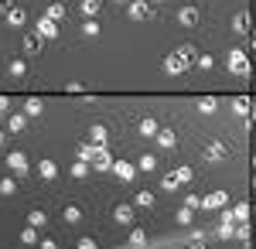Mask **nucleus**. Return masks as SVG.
I'll use <instances>...</instances> for the list:
<instances>
[{
  "mask_svg": "<svg viewBox=\"0 0 256 249\" xmlns=\"http://www.w3.org/2000/svg\"><path fill=\"white\" fill-rule=\"evenodd\" d=\"M18 192V181L14 178H0V194H14Z\"/></svg>",
  "mask_w": 256,
  "mask_h": 249,
  "instance_id": "f704fd0d",
  "label": "nucleus"
},
{
  "mask_svg": "<svg viewBox=\"0 0 256 249\" xmlns=\"http://www.w3.org/2000/svg\"><path fill=\"white\" fill-rule=\"evenodd\" d=\"M79 14H82L86 20L96 18V14H99V0H82V4H79Z\"/></svg>",
  "mask_w": 256,
  "mask_h": 249,
  "instance_id": "5701e85b",
  "label": "nucleus"
},
{
  "mask_svg": "<svg viewBox=\"0 0 256 249\" xmlns=\"http://www.w3.org/2000/svg\"><path fill=\"white\" fill-rule=\"evenodd\" d=\"M188 249H205V242H202V239H192V246Z\"/></svg>",
  "mask_w": 256,
  "mask_h": 249,
  "instance_id": "de8ad7c7",
  "label": "nucleus"
},
{
  "mask_svg": "<svg viewBox=\"0 0 256 249\" xmlns=\"http://www.w3.org/2000/svg\"><path fill=\"white\" fill-rule=\"evenodd\" d=\"M20 242H24V246H34V242H38V229H34V226H24V229H20Z\"/></svg>",
  "mask_w": 256,
  "mask_h": 249,
  "instance_id": "cd10ccee",
  "label": "nucleus"
},
{
  "mask_svg": "<svg viewBox=\"0 0 256 249\" xmlns=\"http://www.w3.org/2000/svg\"><path fill=\"white\" fill-rule=\"evenodd\" d=\"M7 113H10V99H7V96H0V120H4Z\"/></svg>",
  "mask_w": 256,
  "mask_h": 249,
  "instance_id": "37998d69",
  "label": "nucleus"
},
{
  "mask_svg": "<svg viewBox=\"0 0 256 249\" xmlns=\"http://www.w3.org/2000/svg\"><path fill=\"white\" fill-rule=\"evenodd\" d=\"M158 147H160V150H174V147H178V134L171 130V126H160V134H158Z\"/></svg>",
  "mask_w": 256,
  "mask_h": 249,
  "instance_id": "0eeeda50",
  "label": "nucleus"
},
{
  "mask_svg": "<svg viewBox=\"0 0 256 249\" xmlns=\"http://www.w3.org/2000/svg\"><path fill=\"white\" fill-rule=\"evenodd\" d=\"M41 48H44V38H41L38 31H28V34L20 38V52H24L28 58H38Z\"/></svg>",
  "mask_w": 256,
  "mask_h": 249,
  "instance_id": "f03ea898",
  "label": "nucleus"
},
{
  "mask_svg": "<svg viewBox=\"0 0 256 249\" xmlns=\"http://www.w3.org/2000/svg\"><path fill=\"white\" fill-rule=\"evenodd\" d=\"M192 215H195V208L181 205V208H178V226H188V222H192Z\"/></svg>",
  "mask_w": 256,
  "mask_h": 249,
  "instance_id": "c9c22d12",
  "label": "nucleus"
},
{
  "mask_svg": "<svg viewBox=\"0 0 256 249\" xmlns=\"http://www.w3.org/2000/svg\"><path fill=\"white\" fill-rule=\"evenodd\" d=\"M150 4H168V0H150Z\"/></svg>",
  "mask_w": 256,
  "mask_h": 249,
  "instance_id": "8fccbe9b",
  "label": "nucleus"
},
{
  "mask_svg": "<svg viewBox=\"0 0 256 249\" xmlns=\"http://www.w3.org/2000/svg\"><path fill=\"white\" fill-rule=\"evenodd\" d=\"M232 110H236L239 116H246V113H250V99H236V102H232Z\"/></svg>",
  "mask_w": 256,
  "mask_h": 249,
  "instance_id": "a19ab883",
  "label": "nucleus"
},
{
  "mask_svg": "<svg viewBox=\"0 0 256 249\" xmlns=\"http://www.w3.org/2000/svg\"><path fill=\"white\" fill-rule=\"evenodd\" d=\"M44 113V102H41V99H24V116H41Z\"/></svg>",
  "mask_w": 256,
  "mask_h": 249,
  "instance_id": "412c9836",
  "label": "nucleus"
},
{
  "mask_svg": "<svg viewBox=\"0 0 256 249\" xmlns=\"http://www.w3.org/2000/svg\"><path fill=\"white\" fill-rule=\"evenodd\" d=\"M178 181H181V184H188V181H192V178H195V171H192V168H188V164H184V168H178Z\"/></svg>",
  "mask_w": 256,
  "mask_h": 249,
  "instance_id": "58836bf2",
  "label": "nucleus"
},
{
  "mask_svg": "<svg viewBox=\"0 0 256 249\" xmlns=\"http://www.w3.org/2000/svg\"><path fill=\"white\" fill-rule=\"evenodd\" d=\"M144 242H147L144 229H130V246H144Z\"/></svg>",
  "mask_w": 256,
  "mask_h": 249,
  "instance_id": "ea45409f",
  "label": "nucleus"
},
{
  "mask_svg": "<svg viewBox=\"0 0 256 249\" xmlns=\"http://www.w3.org/2000/svg\"><path fill=\"white\" fill-rule=\"evenodd\" d=\"M96 150H99V144H79V147H76V160L92 164V160H96Z\"/></svg>",
  "mask_w": 256,
  "mask_h": 249,
  "instance_id": "4468645a",
  "label": "nucleus"
},
{
  "mask_svg": "<svg viewBox=\"0 0 256 249\" xmlns=\"http://www.w3.org/2000/svg\"><path fill=\"white\" fill-rule=\"evenodd\" d=\"M72 178H76V181H86V178H89V164H86V160H76V164H72Z\"/></svg>",
  "mask_w": 256,
  "mask_h": 249,
  "instance_id": "c756f323",
  "label": "nucleus"
},
{
  "mask_svg": "<svg viewBox=\"0 0 256 249\" xmlns=\"http://www.w3.org/2000/svg\"><path fill=\"white\" fill-rule=\"evenodd\" d=\"M82 34H86V38H99V20L96 18L82 20Z\"/></svg>",
  "mask_w": 256,
  "mask_h": 249,
  "instance_id": "c85d7f7f",
  "label": "nucleus"
},
{
  "mask_svg": "<svg viewBox=\"0 0 256 249\" xmlns=\"http://www.w3.org/2000/svg\"><path fill=\"white\" fill-rule=\"evenodd\" d=\"M134 215H137V205H116V208H113V218H116L120 226H130Z\"/></svg>",
  "mask_w": 256,
  "mask_h": 249,
  "instance_id": "1a4fd4ad",
  "label": "nucleus"
},
{
  "mask_svg": "<svg viewBox=\"0 0 256 249\" xmlns=\"http://www.w3.org/2000/svg\"><path fill=\"white\" fill-rule=\"evenodd\" d=\"M184 205H188V208H202V198H198V194H188Z\"/></svg>",
  "mask_w": 256,
  "mask_h": 249,
  "instance_id": "79ce46f5",
  "label": "nucleus"
},
{
  "mask_svg": "<svg viewBox=\"0 0 256 249\" xmlns=\"http://www.w3.org/2000/svg\"><path fill=\"white\" fill-rule=\"evenodd\" d=\"M198 110H202L205 116H212L218 110V99L216 96H202V99H198Z\"/></svg>",
  "mask_w": 256,
  "mask_h": 249,
  "instance_id": "b1692460",
  "label": "nucleus"
},
{
  "mask_svg": "<svg viewBox=\"0 0 256 249\" xmlns=\"http://www.w3.org/2000/svg\"><path fill=\"white\" fill-rule=\"evenodd\" d=\"M178 24H181V28H195L198 24V7H181V10H178Z\"/></svg>",
  "mask_w": 256,
  "mask_h": 249,
  "instance_id": "f8f14e48",
  "label": "nucleus"
},
{
  "mask_svg": "<svg viewBox=\"0 0 256 249\" xmlns=\"http://www.w3.org/2000/svg\"><path fill=\"white\" fill-rule=\"evenodd\" d=\"M38 34H41L44 41L55 38V34H58V20H52V18H38Z\"/></svg>",
  "mask_w": 256,
  "mask_h": 249,
  "instance_id": "9d476101",
  "label": "nucleus"
},
{
  "mask_svg": "<svg viewBox=\"0 0 256 249\" xmlns=\"http://www.w3.org/2000/svg\"><path fill=\"white\" fill-rule=\"evenodd\" d=\"M44 222H48V215H44L41 208H31V212H28V226H34V229H41Z\"/></svg>",
  "mask_w": 256,
  "mask_h": 249,
  "instance_id": "a878e982",
  "label": "nucleus"
},
{
  "mask_svg": "<svg viewBox=\"0 0 256 249\" xmlns=\"http://www.w3.org/2000/svg\"><path fill=\"white\" fill-rule=\"evenodd\" d=\"M137 130H140V136H158L160 134V123L154 120V116H144L137 123Z\"/></svg>",
  "mask_w": 256,
  "mask_h": 249,
  "instance_id": "9b49d317",
  "label": "nucleus"
},
{
  "mask_svg": "<svg viewBox=\"0 0 256 249\" xmlns=\"http://www.w3.org/2000/svg\"><path fill=\"white\" fill-rule=\"evenodd\" d=\"M232 28H236V34H250V18L239 10L236 18H232Z\"/></svg>",
  "mask_w": 256,
  "mask_h": 249,
  "instance_id": "bb28decb",
  "label": "nucleus"
},
{
  "mask_svg": "<svg viewBox=\"0 0 256 249\" xmlns=\"http://www.w3.org/2000/svg\"><path fill=\"white\" fill-rule=\"evenodd\" d=\"M7 72H10V76H14V78H20V76H24V72H28V65H24V58H14V62L7 65Z\"/></svg>",
  "mask_w": 256,
  "mask_h": 249,
  "instance_id": "473e14b6",
  "label": "nucleus"
},
{
  "mask_svg": "<svg viewBox=\"0 0 256 249\" xmlns=\"http://www.w3.org/2000/svg\"><path fill=\"white\" fill-rule=\"evenodd\" d=\"M14 10V0H0V14H10Z\"/></svg>",
  "mask_w": 256,
  "mask_h": 249,
  "instance_id": "a18cd8bd",
  "label": "nucleus"
},
{
  "mask_svg": "<svg viewBox=\"0 0 256 249\" xmlns=\"http://www.w3.org/2000/svg\"><path fill=\"white\" fill-rule=\"evenodd\" d=\"M226 202H229V194H226V192H212V194L202 198V208H222Z\"/></svg>",
  "mask_w": 256,
  "mask_h": 249,
  "instance_id": "2eb2a0df",
  "label": "nucleus"
},
{
  "mask_svg": "<svg viewBox=\"0 0 256 249\" xmlns=\"http://www.w3.org/2000/svg\"><path fill=\"white\" fill-rule=\"evenodd\" d=\"M178 188H181V181H178V174L171 171V174H164V178H160V192H178Z\"/></svg>",
  "mask_w": 256,
  "mask_h": 249,
  "instance_id": "4be33fe9",
  "label": "nucleus"
},
{
  "mask_svg": "<svg viewBox=\"0 0 256 249\" xmlns=\"http://www.w3.org/2000/svg\"><path fill=\"white\" fill-rule=\"evenodd\" d=\"M106 126H102V123H92V126H89V140H92V144H99V147H106Z\"/></svg>",
  "mask_w": 256,
  "mask_h": 249,
  "instance_id": "aec40b11",
  "label": "nucleus"
},
{
  "mask_svg": "<svg viewBox=\"0 0 256 249\" xmlns=\"http://www.w3.org/2000/svg\"><path fill=\"white\" fill-rule=\"evenodd\" d=\"M24 20H28V14H24V10H20V7H14V10H10V14H7V24H10V28H20V24H24Z\"/></svg>",
  "mask_w": 256,
  "mask_h": 249,
  "instance_id": "7c9ffc66",
  "label": "nucleus"
},
{
  "mask_svg": "<svg viewBox=\"0 0 256 249\" xmlns=\"http://www.w3.org/2000/svg\"><path fill=\"white\" fill-rule=\"evenodd\" d=\"M28 130V116H7V134H24Z\"/></svg>",
  "mask_w": 256,
  "mask_h": 249,
  "instance_id": "a211bd4d",
  "label": "nucleus"
},
{
  "mask_svg": "<svg viewBox=\"0 0 256 249\" xmlns=\"http://www.w3.org/2000/svg\"><path fill=\"white\" fill-rule=\"evenodd\" d=\"M44 18H52V20H65V7H62V4H52Z\"/></svg>",
  "mask_w": 256,
  "mask_h": 249,
  "instance_id": "e433bc0d",
  "label": "nucleus"
},
{
  "mask_svg": "<svg viewBox=\"0 0 256 249\" xmlns=\"http://www.w3.org/2000/svg\"><path fill=\"white\" fill-rule=\"evenodd\" d=\"M205 157H208V160H222V157H229V147H226L222 140H212V144L205 147Z\"/></svg>",
  "mask_w": 256,
  "mask_h": 249,
  "instance_id": "ddd939ff",
  "label": "nucleus"
},
{
  "mask_svg": "<svg viewBox=\"0 0 256 249\" xmlns=\"http://www.w3.org/2000/svg\"><path fill=\"white\" fill-rule=\"evenodd\" d=\"M253 44H256V38H253Z\"/></svg>",
  "mask_w": 256,
  "mask_h": 249,
  "instance_id": "603ef678",
  "label": "nucleus"
},
{
  "mask_svg": "<svg viewBox=\"0 0 256 249\" xmlns=\"http://www.w3.org/2000/svg\"><path fill=\"white\" fill-rule=\"evenodd\" d=\"M113 174H116L123 184H130L134 178H137V164H130V160H123V157H116L113 160Z\"/></svg>",
  "mask_w": 256,
  "mask_h": 249,
  "instance_id": "39448f33",
  "label": "nucleus"
},
{
  "mask_svg": "<svg viewBox=\"0 0 256 249\" xmlns=\"http://www.w3.org/2000/svg\"><path fill=\"white\" fill-rule=\"evenodd\" d=\"M62 218H65L68 226H76V222H82V205H76V202H68V205L62 208Z\"/></svg>",
  "mask_w": 256,
  "mask_h": 249,
  "instance_id": "f3484780",
  "label": "nucleus"
},
{
  "mask_svg": "<svg viewBox=\"0 0 256 249\" xmlns=\"http://www.w3.org/2000/svg\"><path fill=\"white\" fill-rule=\"evenodd\" d=\"M232 212H236V222H239V226H246V218H250V205L242 202V205H236Z\"/></svg>",
  "mask_w": 256,
  "mask_h": 249,
  "instance_id": "4c0bfd02",
  "label": "nucleus"
},
{
  "mask_svg": "<svg viewBox=\"0 0 256 249\" xmlns=\"http://www.w3.org/2000/svg\"><path fill=\"white\" fill-rule=\"evenodd\" d=\"M92 168H96V171H113V157H110V150H106V147H99V150H96Z\"/></svg>",
  "mask_w": 256,
  "mask_h": 249,
  "instance_id": "dca6fc26",
  "label": "nucleus"
},
{
  "mask_svg": "<svg viewBox=\"0 0 256 249\" xmlns=\"http://www.w3.org/2000/svg\"><path fill=\"white\" fill-rule=\"evenodd\" d=\"M41 249H58V242L55 239H41Z\"/></svg>",
  "mask_w": 256,
  "mask_h": 249,
  "instance_id": "49530a36",
  "label": "nucleus"
},
{
  "mask_svg": "<svg viewBox=\"0 0 256 249\" xmlns=\"http://www.w3.org/2000/svg\"><path fill=\"white\" fill-rule=\"evenodd\" d=\"M229 72H236V76H246L250 72V58H246L242 48H232L229 52Z\"/></svg>",
  "mask_w": 256,
  "mask_h": 249,
  "instance_id": "20e7f679",
  "label": "nucleus"
},
{
  "mask_svg": "<svg viewBox=\"0 0 256 249\" xmlns=\"http://www.w3.org/2000/svg\"><path fill=\"white\" fill-rule=\"evenodd\" d=\"M154 168H158V157H154V154H140L137 157V171L140 174H150Z\"/></svg>",
  "mask_w": 256,
  "mask_h": 249,
  "instance_id": "6ab92c4d",
  "label": "nucleus"
},
{
  "mask_svg": "<svg viewBox=\"0 0 256 249\" xmlns=\"http://www.w3.org/2000/svg\"><path fill=\"white\" fill-rule=\"evenodd\" d=\"M184 65H188V62H184V58L178 55V52H174V55H168V58H164V72H168V76H181V72H184Z\"/></svg>",
  "mask_w": 256,
  "mask_h": 249,
  "instance_id": "6e6552de",
  "label": "nucleus"
},
{
  "mask_svg": "<svg viewBox=\"0 0 256 249\" xmlns=\"http://www.w3.org/2000/svg\"><path fill=\"white\" fill-rule=\"evenodd\" d=\"M34 171H38L41 181H55V178H58V164H55L52 157H44V160H38V168H34Z\"/></svg>",
  "mask_w": 256,
  "mask_h": 249,
  "instance_id": "423d86ee",
  "label": "nucleus"
},
{
  "mask_svg": "<svg viewBox=\"0 0 256 249\" xmlns=\"http://www.w3.org/2000/svg\"><path fill=\"white\" fill-rule=\"evenodd\" d=\"M134 205H137V208H150V205H154V192H147V188L137 192L134 194Z\"/></svg>",
  "mask_w": 256,
  "mask_h": 249,
  "instance_id": "393cba45",
  "label": "nucleus"
},
{
  "mask_svg": "<svg viewBox=\"0 0 256 249\" xmlns=\"http://www.w3.org/2000/svg\"><path fill=\"white\" fill-rule=\"evenodd\" d=\"M4 140H7V134H4V130H0V147H4Z\"/></svg>",
  "mask_w": 256,
  "mask_h": 249,
  "instance_id": "09e8293b",
  "label": "nucleus"
},
{
  "mask_svg": "<svg viewBox=\"0 0 256 249\" xmlns=\"http://www.w3.org/2000/svg\"><path fill=\"white\" fill-rule=\"evenodd\" d=\"M4 157H7V168L18 174V178H28L31 168H28V154H24V150H7Z\"/></svg>",
  "mask_w": 256,
  "mask_h": 249,
  "instance_id": "7ed1b4c3",
  "label": "nucleus"
},
{
  "mask_svg": "<svg viewBox=\"0 0 256 249\" xmlns=\"http://www.w3.org/2000/svg\"><path fill=\"white\" fill-rule=\"evenodd\" d=\"M126 14H130L134 20H150V18H158L150 0H130V4H126Z\"/></svg>",
  "mask_w": 256,
  "mask_h": 249,
  "instance_id": "f257e3e1",
  "label": "nucleus"
},
{
  "mask_svg": "<svg viewBox=\"0 0 256 249\" xmlns=\"http://www.w3.org/2000/svg\"><path fill=\"white\" fill-rule=\"evenodd\" d=\"M79 249H96V239H89V236H82V239H79Z\"/></svg>",
  "mask_w": 256,
  "mask_h": 249,
  "instance_id": "c03bdc74",
  "label": "nucleus"
},
{
  "mask_svg": "<svg viewBox=\"0 0 256 249\" xmlns=\"http://www.w3.org/2000/svg\"><path fill=\"white\" fill-rule=\"evenodd\" d=\"M116 4H130V0H116Z\"/></svg>",
  "mask_w": 256,
  "mask_h": 249,
  "instance_id": "3c124183",
  "label": "nucleus"
},
{
  "mask_svg": "<svg viewBox=\"0 0 256 249\" xmlns=\"http://www.w3.org/2000/svg\"><path fill=\"white\" fill-rule=\"evenodd\" d=\"M195 68H198V72H208V68H216V58H212V55H198Z\"/></svg>",
  "mask_w": 256,
  "mask_h": 249,
  "instance_id": "72a5a7b5",
  "label": "nucleus"
},
{
  "mask_svg": "<svg viewBox=\"0 0 256 249\" xmlns=\"http://www.w3.org/2000/svg\"><path fill=\"white\" fill-rule=\"evenodd\" d=\"M253 212H256V208H253Z\"/></svg>",
  "mask_w": 256,
  "mask_h": 249,
  "instance_id": "864d4df0",
  "label": "nucleus"
},
{
  "mask_svg": "<svg viewBox=\"0 0 256 249\" xmlns=\"http://www.w3.org/2000/svg\"><path fill=\"white\" fill-rule=\"evenodd\" d=\"M178 55L184 58L188 65H192V62H198V52H195V44H181V48H178Z\"/></svg>",
  "mask_w": 256,
  "mask_h": 249,
  "instance_id": "2f4dec72",
  "label": "nucleus"
}]
</instances>
